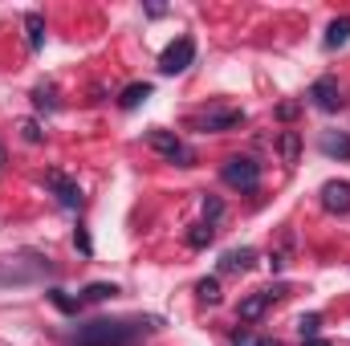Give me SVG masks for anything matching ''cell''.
Segmentation results:
<instances>
[{
	"mask_svg": "<svg viewBox=\"0 0 350 346\" xmlns=\"http://www.w3.org/2000/svg\"><path fill=\"white\" fill-rule=\"evenodd\" d=\"M151 330H159V318H94L78 326L74 346H135Z\"/></svg>",
	"mask_w": 350,
	"mask_h": 346,
	"instance_id": "cell-1",
	"label": "cell"
},
{
	"mask_svg": "<svg viewBox=\"0 0 350 346\" xmlns=\"http://www.w3.org/2000/svg\"><path fill=\"white\" fill-rule=\"evenodd\" d=\"M220 179H224L228 187H237V191H257V183H261V163L249 159V155H232V159L220 168Z\"/></svg>",
	"mask_w": 350,
	"mask_h": 346,
	"instance_id": "cell-2",
	"label": "cell"
},
{
	"mask_svg": "<svg viewBox=\"0 0 350 346\" xmlns=\"http://www.w3.org/2000/svg\"><path fill=\"white\" fill-rule=\"evenodd\" d=\"M147 143H151V151H155V155L172 159V163H179V168H191V159H196V155L179 143V135H175V131H159V127H155V131L147 135Z\"/></svg>",
	"mask_w": 350,
	"mask_h": 346,
	"instance_id": "cell-3",
	"label": "cell"
},
{
	"mask_svg": "<svg viewBox=\"0 0 350 346\" xmlns=\"http://www.w3.org/2000/svg\"><path fill=\"white\" fill-rule=\"evenodd\" d=\"M191 62H196V41H191V37H179V41H172V45L163 49V57H159V70L172 78V74H183Z\"/></svg>",
	"mask_w": 350,
	"mask_h": 346,
	"instance_id": "cell-4",
	"label": "cell"
},
{
	"mask_svg": "<svg viewBox=\"0 0 350 346\" xmlns=\"http://www.w3.org/2000/svg\"><path fill=\"white\" fill-rule=\"evenodd\" d=\"M310 102L318 106V110H326V114H334L338 106H342V90H338V78H318L314 86H310Z\"/></svg>",
	"mask_w": 350,
	"mask_h": 346,
	"instance_id": "cell-5",
	"label": "cell"
},
{
	"mask_svg": "<svg viewBox=\"0 0 350 346\" xmlns=\"http://www.w3.org/2000/svg\"><path fill=\"white\" fill-rule=\"evenodd\" d=\"M45 183L53 187V196H57V204H62V208H82V187H78L70 175L49 172V175H45Z\"/></svg>",
	"mask_w": 350,
	"mask_h": 346,
	"instance_id": "cell-6",
	"label": "cell"
},
{
	"mask_svg": "<svg viewBox=\"0 0 350 346\" xmlns=\"http://www.w3.org/2000/svg\"><path fill=\"white\" fill-rule=\"evenodd\" d=\"M196 122H200V131H232V127L245 122V110L224 106V110H208V114H200Z\"/></svg>",
	"mask_w": 350,
	"mask_h": 346,
	"instance_id": "cell-7",
	"label": "cell"
},
{
	"mask_svg": "<svg viewBox=\"0 0 350 346\" xmlns=\"http://www.w3.org/2000/svg\"><path fill=\"white\" fill-rule=\"evenodd\" d=\"M322 208H326V212L347 216V212H350V183H347V179H330V183L322 187Z\"/></svg>",
	"mask_w": 350,
	"mask_h": 346,
	"instance_id": "cell-8",
	"label": "cell"
},
{
	"mask_svg": "<svg viewBox=\"0 0 350 346\" xmlns=\"http://www.w3.org/2000/svg\"><path fill=\"white\" fill-rule=\"evenodd\" d=\"M257 265V249H228L220 257V273H249Z\"/></svg>",
	"mask_w": 350,
	"mask_h": 346,
	"instance_id": "cell-9",
	"label": "cell"
},
{
	"mask_svg": "<svg viewBox=\"0 0 350 346\" xmlns=\"http://www.w3.org/2000/svg\"><path fill=\"white\" fill-rule=\"evenodd\" d=\"M318 147H322L330 159H350V135H342V131H326Z\"/></svg>",
	"mask_w": 350,
	"mask_h": 346,
	"instance_id": "cell-10",
	"label": "cell"
},
{
	"mask_svg": "<svg viewBox=\"0 0 350 346\" xmlns=\"http://www.w3.org/2000/svg\"><path fill=\"white\" fill-rule=\"evenodd\" d=\"M277 151H281V159L293 168V163L301 159V135H297V131H281V135H277Z\"/></svg>",
	"mask_w": 350,
	"mask_h": 346,
	"instance_id": "cell-11",
	"label": "cell"
},
{
	"mask_svg": "<svg viewBox=\"0 0 350 346\" xmlns=\"http://www.w3.org/2000/svg\"><path fill=\"white\" fill-rule=\"evenodd\" d=\"M151 90H155L151 82H131V86L118 94V106H122V110H135V106H143V102L151 98Z\"/></svg>",
	"mask_w": 350,
	"mask_h": 346,
	"instance_id": "cell-12",
	"label": "cell"
},
{
	"mask_svg": "<svg viewBox=\"0 0 350 346\" xmlns=\"http://www.w3.org/2000/svg\"><path fill=\"white\" fill-rule=\"evenodd\" d=\"M265 310H269V297H265V293H249V297L241 302L237 318H241V322H257V318H265Z\"/></svg>",
	"mask_w": 350,
	"mask_h": 346,
	"instance_id": "cell-13",
	"label": "cell"
},
{
	"mask_svg": "<svg viewBox=\"0 0 350 346\" xmlns=\"http://www.w3.org/2000/svg\"><path fill=\"white\" fill-rule=\"evenodd\" d=\"M25 29H29V49H45V16L41 12H29L25 16Z\"/></svg>",
	"mask_w": 350,
	"mask_h": 346,
	"instance_id": "cell-14",
	"label": "cell"
},
{
	"mask_svg": "<svg viewBox=\"0 0 350 346\" xmlns=\"http://www.w3.org/2000/svg\"><path fill=\"white\" fill-rule=\"evenodd\" d=\"M350 41V16H334L330 29H326V49H338Z\"/></svg>",
	"mask_w": 350,
	"mask_h": 346,
	"instance_id": "cell-15",
	"label": "cell"
},
{
	"mask_svg": "<svg viewBox=\"0 0 350 346\" xmlns=\"http://www.w3.org/2000/svg\"><path fill=\"white\" fill-rule=\"evenodd\" d=\"M196 297H200L204 306H220V297H224V293H220V281H216V277L196 281Z\"/></svg>",
	"mask_w": 350,
	"mask_h": 346,
	"instance_id": "cell-16",
	"label": "cell"
},
{
	"mask_svg": "<svg viewBox=\"0 0 350 346\" xmlns=\"http://www.w3.org/2000/svg\"><path fill=\"white\" fill-rule=\"evenodd\" d=\"M118 293V285H110V281H90L86 289H82V302H110Z\"/></svg>",
	"mask_w": 350,
	"mask_h": 346,
	"instance_id": "cell-17",
	"label": "cell"
},
{
	"mask_svg": "<svg viewBox=\"0 0 350 346\" xmlns=\"http://www.w3.org/2000/svg\"><path fill=\"white\" fill-rule=\"evenodd\" d=\"M216 241V228L212 224H191V232H187V245L191 249H208Z\"/></svg>",
	"mask_w": 350,
	"mask_h": 346,
	"instance_id": "cell-18",
	"label": "cell"
},
{
	"mask_svg": "<svg viewBox=\"0 0 350 346\" xmlns=\"http://www.w3.org/2000/svg\"><path fill=\"white\" fill-rule=\"evenodd\" d=\"M49 302H53L62 314H78V310H82V297H70L66 289H49Z\"/></svg>",
	"mask_w": 350,
	"mask_h": 346,
	"instance_id": "cell-19",
	"label": "cell"
},
{
	"mask_svg": "<svg viewBox=\"0 0 350 346\" xmlns=\"http://www.w3.org/2000/svg\"><path fill=\"white\" fill-rule=\"evenodd\" d=\"M33 106H37V110H57V106H62V102H57V90L53 86H37L33 90Z\"/></svg>",
	"mask_w": 350,
	"mask_h": 346,
	"instance_id": "cell-20",
	"label": "cell"
},
{
	"mask_svg": "<svg viewBox=\"0 0 350 346\" xmlns=\"http://www.w3.org/2000/svg\"><path fill=\"white\" fill-rule=\"evenodd\" d=\"M297 330H301V338H318V330H322V314H301V318H297Z\"/></svg>",
	"mask_w": 350,
	"mask_h": 346,
	"instance_id": "cell-21",
	"label": "cell"
},
{
	"mask_svg": "<svg viewBox=\"0 0 350 346\" xmlns=\"http://www.w3.org/2000/svg\"><path fill=\"white\" fill-rule=\"evenodd\" d=\"M204 216H208V224H216L224 216V200L220 196H204Z\"/></svg>",
	"mask_w": 350,
	"mask_h": 346,
	"instance_id": "cell-22",
	"label": "cell"
},
{
	"mask_svg": "<svg viewBox=\"0 0 350 346\" xmlns=\"http://www.w3.org/2000/svg\"><path fill=\"white\" fill-rule=\"evenodd\" d=\"M21 139H25V143H41L45 135H41V127H37L33 118H25V122H21Z\"/></svg>",
	"mask_w": 350,
	"mask_h": 346,
	"instance_id": "cell-23",
	"label": "cell"
},
{
	"mask_svg": "<svg viewBox=\"0 0 350 346\" xmlns=\"http://www.w3.org/2000/svg\"><path fill=\"white\" fill-rule=\"evenodd\" d=\"M232 346H261V338H257L253 330H237V334H232Z\"/></svg>",
	"mask_w": 350,
	"mask_h": 346,
	"instance_id": "cell-24",
	"label": "cell"
},
{
	"mask_svg": "<svg viewBox=\"0 0 350 346\" xmlns=\"http://www.w3.org/2000/svg\"><path fill=\"white\" fill-rule=\"evenodd\" d=\"M297 110H301L297 102H281V106H277V118H281V122H289V118H297Z\"/></svg>",
	"mask_w": 350,
	"mask_h": 346,
	"instance_id": "cell-25",
	"label": "cell"
},
{
	"mask_svg": "<svg viewBox=\"0 0 350 346\" xmlns=\"http://www.w3.org/2000/svg\"><path fill=\"white\" fill-rule=\"evenodd\" d=\"M261 293L269 297V302H281V297H289V285L281 281V285H269V289H261Z\"/></svg>",
	"mask_w": 350,
	"mask_h": 346,
	"instance_id": "cell-26",
	"label": "cell"
},
{
	"mask_svg": "<svg viewBox=\"0 0 350 346\" xmlns=\"http://www.w3.org/2000/svg\"><path fill=\"white\" fill-rule=\"evenodd\" d=\"M74 245H78V249H82V253H94V245H90V237H86V232H82V228H78V232H74Z\"/></svg>",
	"mask_w": 350,
	"mask_h": 346,
	"instance_id": "cell-27",
	"label": "cell"
},
{
	"mask_svg": "<svg viewBox=\"0 0 350 346\" xmlns=\"http://www.w3.org/2000/svg\"><path fill=\"white\" fill-rule=\"evenodd\" d=\"M301 346H330V338H306Z\"/></svg>",
	"mask_w": 350,
	"mask_h": 346,
	"instance_id": "cell-28",
	"label": "cell"
},
{
	"mask_svg": "<svg viewBox=\"0 0 350 346\" xmlns=\"http://www.w3.org/2000/svg\"><path fill=\"white\" fill-rule=\"evenodd\" d=\"M4 163H8V155H4V143H0V172H4Z\"/></svg>",
	"mask_w": 350,
	"mask_h": 346,
	"instance_id": "cell-29",
	"label": "cell"
},
{
	"mask_svg": "<svg viewBox=\"0 0 350 346\" xmlns=\"http://www.w3.org/2000/svg\"><path fill=\"white\" fill-rule=\"evenodd\" d=\"M261 346H281V343H277V338H261Z\"/></svg>",
	"mask_w": 350,
	"mask_h": 346,
	"instance_id": "cell-30",
	"label": "cell"
}]
</instances>
